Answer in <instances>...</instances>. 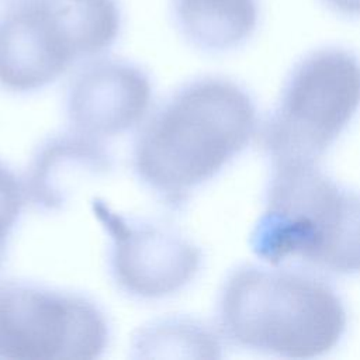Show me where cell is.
Segmentation results:
<instances>
[{
	"instance_id": "cell-14",
	"label": "cell",
	"mask_w": 360,
	"mask_h": 360,
	"mask_svg": "<svg viewBox=\"0 0 360 360\" xmlns=\"http://www.w3.org/2000/svg\"><path fill=\"white\" fill-rule=\"evenodd\" d=\"M330 11L346 18H360V0H321Z\"/></svg>"
},
{
	"instance_id": "cell-5",
	"label": "cell",
	"mask_w": 360,
	"mask_h": 360,
	"mask_svg": "<svg viewBox=\"0 0 360 360\" xmlns=\"http://www.w3.org/2000/svg\"><path fill=\"white\" fill-rule=\"evenodd\" d=\"M111 325L91 297L34 281H0V359L94 360Z\"/></svg>"
},
{
	"instance_id": "cell-15",
	"label": "cell",
	"mask_w": 360,
	"mask_h": 360,
	"mask_svg": "<svg viewBox=\"0 0 360 360\" xmlns=\"http://www.w3.org/2000/svg\"><path fill=\"white\" fill-rule=\"evenodd\" d=\"M8 243H10V242L0 240V276H1V271H3L4 264H6L7 252H8Z\"/></svg>"
},
{
	"instance_id": "cell-9",
	"label": "cell",
	"mask_w": 360,
	"mask_h": 360,
	"mask_svg": "<svg viewBox=\"0 0 360 360\" xmlns=\"http://www.w3.org/2000/svg\"><path fill=\"white\" fill-rule=\"evenodd\" d=\"M112 169L114 158L103 139L72 128L52 134L34 149L22 176L28 202L45 214L62 212Z\"/></svg>"
},
{
	"instance_id": "cell-7",
	"label": "cell",
	"mask_w": 360,
	"mask_h": 360,
	"mask_svg": "<svg viewBox=\"0 0 360 360\" xmlns=\"http://www.w3.org/2000/svg\"><path fill=\"white\" fill-rule=\"evenodd\" d=\"M152 108L150 75L125 59L87 60L65 96L69 128L103 141L138 128Z\"/></svg>"
},
{
	"instance_id": "cell-6",
	"label": "cell",
	"mask_w": 360,
	"mask_h": 360,
	"mask_svg": "<svg viewBox=\"0 0 360 360\" xmlns=\"http://www.w3.org/2000/svg\"><path fill=\"white\" fill-rule=\"evenodd\" d=\"M107 238V269L115 288L136 301H162L186 290L200 274L204 252L180 229L127 215L103 198L90 201Z\"/></svg>"
},
{
	"instance_id": "cell-3",
	"label": "cell",
	"mask_w": 360,
	"mask_h": 360,
	"mask_svg": "<svg viewBox=\"0 0 360 360\" xmlns=\"http://www.w3.org/2000/svg\"><path fill=\"white\" fill-rule=\"evenodd\" d=\"M249 243L269 266L360 274V193L336 183L318 163L274 165Z\"/></svg>"
},
{
	"instance_id": "cell-2",
	"label": "cell",
	"mask_w": 360,
	"mask_h": 360,
	"mask_svg": "<svg viewBox=\"0 0 360 360\" xmlns=\"http://www.w3.org/2000/svg\"><path fill=\"white\" fill-rule=\"evenodd\" d=\"M215 328L240 349L314 359L340 343L347 311L336 290L311 271L242 264L219 288Z\"/></svg>"
},
{
	"instance_id": "cell-8",
	"label": "cell",
	"mask_w": 360,
	"mask_h": 360,
	"mask_svg": "<svg viewBox=\"0 0 360 360\" xmlns=\"http://www.w3.org/2000/svg\"><path fill=\"white\" fill-rule=\"evenodd\" d=\"M77 58L42 0H15L0 13V87L30 94L63 76Z\"/></svg>"
},
{
	"instance_id": "cell-10",
	"label": "cell",
	"mask_w": 360,
	"mask_h": 360,
	"mask_svg": "<svg viewBox=\"0 0 360 360\" xmlns=\"http://www.w3.org/2000/svg\"><path fill=\"white\" fill-rule=\"evenodd\" d=\"M174 24L195 49L224 53L245 45L260 20L259 0H172Z\"/></svg>"
},
{
	"instance_id": "cell-13",
	"label": "cell",
	"mask_w": 360,
	"mask_h": 360,
	"mask_svg": "<svg viewBox=\"0 0 360 360\" xmlns=\"http://www.w3.org/2000/svg\"><path fill=\"white\" fill-rule=\"evenodd\" d=\"M28 202L22 176L0 160V239L8 240Z\"/></svg>"
},
{
	"instance_id": "cell-12",
	"label": "cell",
	"mask_w": 360,
	"mask_h": 360,
	"mask_svg": "<svg viewBox=\"0 0 360 360\" xmlns=\"http://www.w3.org/2000/svg\"><path fill=\"white\" fill-rule=\"evenodd\" d=\"M65 32L77 62L107 52L118 39L122 15L117 0H44Z\"/></svg>"
},
{
	"instance_id": "cell-11",
	"label": "cell",
	"mask_w": 360,
	"mask_h": 360,
	"mask_svg": "<svg viewBox=\"0 0 360 360\" xmlns=\"http://www.w3.org/2000/svg\"><path fill=\"white\" fill-rule=\"evenodd\" d=\"M222 338L217 328L188 315H166L139 326L129 340L132 359H218Z\"/></svg>"
},
{
	"instance_id": "cell-1",
	"label": "cell",
	"mask_w": 360,
	"mask_h": 360,
	"mask_svg": "<svg viewBox=\"0 0 360 360\" xmlns=\"http://www.w3.org/2000/svg\"><path fill=\"white\" fill-rule=\"evenodd\" d=\"M257 124L255 101L238 82L214 75L191 79L136 128L132 173L166 210L180 212L246 149Z\"/></svg>"
},
{
	"instance_id": "cell-4",
	"label": "cell",
	"mask_w": 360,
	"mask_h": 360,
	"mask_svg": "<svg viewBox=\"0 0 360 360\" xmlns=\"http://www.w3.org/2000/svg\"><path fill=\"white\" fill-rule=\"evenodd\" d=\"M360 108V58L343 46H322L288 73L262 128L271 165L318 163Z\"/></svg>"
}]
</instances>
